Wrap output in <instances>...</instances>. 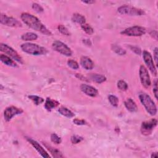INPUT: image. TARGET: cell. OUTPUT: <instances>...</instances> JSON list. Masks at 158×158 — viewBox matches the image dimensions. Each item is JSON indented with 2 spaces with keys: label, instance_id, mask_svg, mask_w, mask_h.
I'll use <instances>...</instances> for the list:
<instances>
[{
  "label": "cell",
  "instance_id": "cell-1",
  "mask_svg": "<svg viewBox=\"0 0 158 158\" xmlns=\"http://www.w3.org/2000/svg\"><path fill=\"white\" fill-rule=\"evenodd\" d=\"M20 19L22 22L28 27L36 31H38L45 35H52V33L35 15L27 12H23L21 14Z\"/></svg>",
  "mask_w": 158,
  "mask_h": 158
},
{
  "label": "cell",
  "instance_id": "cell-2",
  "mask_svg": "<svg viewBox=\"0 0 158 158\" xmlns=\"http://www.w3.org/2000/svg\"><path fill=\"white\" fill-rule=\"evenodd\" d=\"M138 97L147 112L152 116L155 115L157 114V107L151 98L144 92L139 93Z\"/></svg>",
  "mask_w": 158,
  "mask_h": 158
},
{
  "label": "cell",
  "instance_id": "cell-3",
  "mask_svg": "<svg viewBox=\"0 0 158 158\" xmlns=\"http://www.w3.org/2000/svg\"><path fill=\"white\" fill-rule=\"evenodd\" d=\"M20 48L24 52L33 56L44 55L48 52L45 48L31 43H23L21 44Z\"/></svg>",
  "mask_w": 158,
  "mask_h": 158
},
{
  "label": "cell",
  "instance_id": "cell-4",
  "mask_svg": "<svg viewBox=\"0 0 158 158\" xmlns=\"http://www.w3.org/2000/svg\"><path fill=\"white\" fill-rule=\"evenodd\" d=\"M117 11L121 14L131 16H141L145 15V12L143 9L128 5L120 6L117 9Z\"/></svg>",
  "mask_w": 158,
  "mask_h": 158
},
{
  "label": "cell",
  "instance_id": "cell-5",
  "mask_svg": "<svg viewBox=\"0 0 158 158\" xmlns=\"http://www.w3.org/2000/svg\"><path fill=\"white\" fill-rule=\"evenodd\" d=\"M146 28L141 26H133L125 28L120 32L121 35L128 36H141L146 33Z\"/></svg>",
  "mask_w": 158,
  "mask_h": 158
},
{
  "label": "cell",
  "instance_id": "cell-6",
  "mask_svg": "<svg viewBox=\"0 0 158 158\" xmlns=\"http://www.w3.org/2000/svg\"><path fill=\"white\" fill-rule=\"evenodd\" d=\"M52 48L54 51L59 52L64 56L69 57L71 56L72 54V51L71 49L65 43L60 41H54L52 44Z\"/></svg>",
  "mask_w": 158,
  "mask_h": 158
},
{
  "label": "cell",
  "instance_id": "cell-7",
  "mask_svg": "<svg viewBox=\"0 0 158 158\" xmlns=\"http://www.w3.org/2000/svg\"><path fill=\"white\" fill-rule=\"evenodd\" d=\"M0 49L2 52L7 54L9 56L12 57L14 60L22 64L23 63L22 57L18 54V52L15 49H14L10 46L4 43H1Z\"/></svg>",
  "mask_w": 158,
  "mask_h": 158
},
{
  "label": "cell",
  "instance_id": "cell-8",
  "mask_svg": "<svg viewBox=\"0 0 158 158\" xmlns=\"http://www.w3.org/2000/svg\"><path fill=\"white\" fill-rule=\"evenodd\" d=\"M139 79H140L141 85L145 88H148L151 84V78H150V76H149L148 69L143 65H141L139 67Z\"/></svg>",
  "mask_w": 158,
  "mask_h": 158
},
{
  "label": "cell",
  "instance_id": "cell-9",
  "mask_svg": "<svg viewBox=\"0 0 158 158\" xmlns=\"http://www.w3.org/2000/svg\"><path fill=\"white\" fill-rule=\"evenodd\" d=\"M143 58L147 67L154 76H157V69L154 65L152 57L149 52L144 50L143 52Z\"/></svg>",
  "mask_w": 158,
  "mask_h": 158
},
{
  "label": "cell",
  "instance_id": "cell-10",
  "mask_svg": "<svg viewBox=\"0 0 158 158\" xmlns=\"http://www.w3.org/2000/svg\"><path fill=\"white\" fill-rule=\"evenodd\" d=\"M23 110L15 106H9L4 111V118L6 122H9L14 116L22 114Z\"/></svg>",
  "mask_w": 158,
  "mask_h": 158
},
{
  "label": "cell",
  "instance_id": "cell-11",
  "mask_svg": "<svg viewBox=\"0 0 158 158\" xmlns=\"http://www.w3.org/2000/svg\"><path fill=\"white\" fill-rule=\"evenodd\" d=\"M157 124V120L156 118H152L149 121L142 122L141 125V131L142 134L144 135H150L153 129L156 127Z\"/></svg>",
  "mask_w": 158,
  "mask_h": 158
},
{
  "label": "cell",
  "instance_id": "cell-12",
  "mask_svg": "<svg viewBox=\"0 0 158 158\" xmlns=\"http://www.w3.org/2000/svg\"><path fill=\"white\" fill-rule=\"evenodd\" d=\"M1 23L12 27H21L22 23L16 19L12 17H8L6 14H1Z\"/></svg>",
  "mask_w": 158,
  "mask_h": 158
},
{
  "label": "cell",
  "instance_id": "cell-13",
  "mask_svg": "<svg viewBox=\"0 0 158 158\" xmlns=\"http://www.w3.org/2000/svg\"><path fill=\"white\" fill-rule=\"evenodd\" d=\"M26 139L43 157H51L49 156V154H48V153L46 152V151L36 141L33 139L31 138H26Z\"/></svg>",
  "mask_w": 158,
  "mask_h": 158
},
{
  "label": "cell",
  "instance_id": "cell-14",
  "mask_svg": "<svg viewBox=\"0 0 158 158\" xmlns=\"http://www.w3.org/2000/svg\"><path fill=\"white\" fill-rule=\"evenodd\" d=\"M80 88L83 93L90 97H96L98 94V91L92 86L86 84H81Z\"/></svg>",
  "mask_w": 158,
  "mask_h": 158
},
{
  "label": "cell",
  "instance_id": "cell-15",
  "mask_svg": "<svg viewBox=\"0 0 158 158\" xmlns=\"http://www.w3.org/2000/svg\"><path fill=\"white\" fill-rule=\"evenodd\" d=\"M80 64L86 70H92L94 67L93 60L87 56H82L80 59Z\"/></svg>",
  "mask_w": 158,
  "mask_h": 158
},
{
  "label": "cell",
  "instance_id": "cell-16",
  "mask_svg": "<svg viewBox=\"0 0 158 158\" xmlns=\"http://www.w3.org/2000/svg\"><path fill=\"white\" fill-rule=\"evenodd\" d=\"M59 105V102L56 100L52 99L50 98H47L44 102V108L48 111H51L53 109L57 107Z\"/></svg>",
  "mask_w": 158,
  "mask_h": 158
},
{
  "label": "cell",
  "instance_id": "cell-17",
  "mask_svg": "<svg viewBox=\"0 0 158 158\" xmlns=\"http://www.w3.org/2000/svg\"><path fill=\"white\" fill-rule=\"evenodd\" d=\"M124 105H125L126 109L131 112H136L138 110V107H137L135 102L131 98L127 99L124 101Z\"/></svg>",
  "mask_w": 158,
  "mask_h": 158
},
{
  "label": "cell",
  "instance_id": "cell-18",
  "mask_svg": "<svg viewBox=\"0 0 158 158\" xmlns=\"http://www.w3.org/2000/svg\"><path fill=\"white\" fill-rule=\"evenodd\" d=\"M44 145L46 147V148H47V149L50 152V153L51 154V155L53 157H56V158L59 157L60 158V157H64V156L62 155V154L61 153V152L59 150L53 148L52 146L46 143H44Z\"/></svg>",
  "mask_w": 158,
  "mask_h": 158
},
{
  "label": "cell",
  "instance_id": "cell-19",
  "mask_svg": "<svg viewBox=\"0 0 158 158\" xmlns=\"http://www.w3.org/2000/svg\"><path fill=\"white\" fill-rule=\"evenodd\" d=\"M0 59L2 63H4L5 65L7 66L12 67H17V65L16 64V63L12 59H11L9 56L5 54H1Z\"/></svg>",
  "mask_w": 158,
  "mask_h": 158
},
{
  "label": "cell",
  "instance_id": "cell-20",
  "mask_svg": "<svg viewBox=\"0 0 158 158\" xmlns=\"http://www.w3.org/2000/svg\"><path fill=\"white\" fill-rule=\"evenodd\" d=\"M89 77L92 81L99 84L102 83L106 80V77L105 76L98 73H90Z\"/></svg>",
  "mask_w": 158,
  "mask_h": 158
},
{
  "label": "cell",
  "instance_id": "cell-21",
  "mask_svg": "<svg viewBox=\"0 0 158 158\" xmlns=\"http://www.w3.org/2000/svg\"><path fill=\"white\" fill-rule=\"evenodd\" d=\"M72 20L73 22L80 24L81 25L85 23V22H86L85 17L83 15L78 13H75L73 14L72 17Z\"/></svg>",
  "mask_w": 158,
  "mask_h": 158
},
{
  "label": "cell",
  "instance_id": "cell-22",
  "mask_svg": "<svg viewBox=\"0 0 158 158\" xmlns=\"http://www.w3.org/2000/svg\"><path fill=\"white\" fill-rule=\"evenodd\" d=\"M58 112L63 116L66 117L67 118H72L73 117L75 116V114L69 109H67V107H65L64 106L60 107L58 109Z\"/></svg>",
  "mask_w": 158,
  "mask_h": 158
},
{
  "label": "cell",
  "instance_id": "cell-23",
  "mask_svg": "<svg viewBox=\"0 0 158 158\" xmlns=\"http://www.w3.org/2000/svg\"><path fill=\"white\" fill-rule=\"evenodd\" d=\"M21 38L23 41H34L38 38V35L33 32H27L22 35Z\"/></svg>",
  "mask_w": 158,
  "mask_h": 158
},
{
  "label": "cell",
  "instance_id": "cell-24",
  "mask_svg": "<svg viewBox=\"0 0 158 158\" xmlns=\"http://www.w3.org/2000/svg\"><path fill=\"white\" fill-rule=\"evenodd\" d=\"M28 97L36 106L42 104L44 101V99L43 98L38 96H36V95H29Z\"/></svg>",
  "mask_w": 158,
  "mask_h": 158
},
{
  "label": "cell",
  "instance_id": "cell-25",
  "mask_svg": "<svg viewBox=\"0 0 158 158\" xmlns=\"http://www.w3.org/2000/svg\"><path fill=\"white\" fill-rule=\"evenodd\" d=\"M112 49L116 54L120 56H123L126 54V51L117 44H112Z\"/></svg>",
  "mask_w": 158,
  "mask_h": 158
},
{
  "label": "cell",
  "instance_id": "cell-26",
  "mask_svg": "<svg viewBox=\"0 0 158 158\" xmlns=\"http://www.w3.org/2000/svg\"><path fill=\"white\" fill-rule=\"evenodd\" d=\"M81 27L82 30L88 35H92L94 33L93 28L88 23H84L83 25H81Z\"/></svg>",
  "mask_w": 158,
  "mask_h": 158
},
{
  "label": "cell",
  "instance_id": "cell-27",
  "mask_svg": "<svg viewBox=\"0 0 158 158\" xmlns=\"http://www.w3.org/2000/svg\"><path fill=\"white\" fill-rule=\"evenodd\" d=\"M108 99L110 104L114 107H117L118 104V99L117 96L110 94L108 96Z\"/></svg>",
  "mask_w": 158,
  "mask_h": 158
},
{
  "label": "cell",
  "instance_id": "cell-28",
  "mask_svg": "<svg viewBox=\"0 0 158 158\" xmlns=\"http://www.w3.org/2000/svg\"><path fill=\"white\" fill-rule=\"evenodd\" d=\"M117 87L120 90L125 91L128 89V85L124 80H120L117 82Z\"/></svg>",
  "mask_w": 158,
  "mask_h": 158
},
{
  "label": "cell",
  "instance_id": "cell-29",
  "mask_svg": "<svg viewBox=\"0 0 158 158\" xmlns=\"http://www.w3.org/2000/svg\"><path fill=\"white\" fill-rule=\"evenodd\" d=\"M51 140L52 143H54L56 144H60L62 141L61 138L56 133H52L51 135Z\"/></svg>",
  "mask_w": 158,
  "mask_h": 158
},
{
  "label": "cell",
  "instance_id": "cell-30",
  "mask_svg": "<svg viewBox=\"0 0 158 158\" xmlns=\"http://www.w3.org/2000/svg\"><path fill=\"white\" fill-rule=\"evenodd\" d=\"M58 30L59 31L62 33V35H66V36H69L70 35V32L68 30V29L65 27L63 25H59L58 26Z\"/></svg>",
  "mask_w": 158,
  "mask_h": 158
},
{
  "label": "cell",
  "instance_id": "cell-31",
  "mask_svg": "<svg viewBox=\"0 0 158 158\" xmlns=\"http://www.w3.org/2000/svg\"><path fill=\"white\" fill-rule=\"evenodd\" d=\"M67 64L70 68H72V69H74V70H77L79 68V65H78V62L72 59H69L67 61Z\"/></svg>",
  "mask_w": 158,
  "mask_h": 158
},
{
  "label": "cell",
  "instance_id": "cell-32",
  "mask_svg": "<svg viewBox=\"0 0 158 158\" xmlns=\"http://www.w3.org/2000/svg\"><path fill=\"white\" fill-rule=\"evenodd\" d=\"M83 139V138L81 136H80L78 135H73L70 138L71 142L73 144H78V143H80Z\"/></svg>",
  "mask_w": 158,
  "mask_h": 158
},
{
  "label": "cell",
  "instance_id": "cell-33",
  "mask_svg": "<svg viewBox=\"0 0 158 158\" xmlns=\"http://www.w3.org/2000/svg\"><path fill=\"white\" fill-rule=\"evenodd\" d=\"M32 8H33V9L35 12H38V13L43 12V10H44L43 8L40 4H38V3H36V2L33 3V4H32Z\"/></svg>",
  "mask_w": 158,
  "mask_h": 158
},
{
  "label": "cell",
  "instance_id": "cell-34",
  "mask_svg": "<svg viewBox=\"0 0 158 158\" xmlns=\"http://www.w3.org/2000/svg\"><path fill=\"white\" fill-rule=\"evenodd\" d=\"M153 93L154 94V96L156 99H157V79H155L153 81Z\"/></svg>",
  "mask_w": 158,
  "mask_h": 158
},
{
  "label": "cell",
  "instance_id": "cell-35",
  "mask_svg": "<svg viewBox=\"0 0 158 158\" xmlns=\"http://www.w3.org/2000/svg\"><path fill=\"white\" fill-rule=\"evenodd\" d=\"M73 122L77 125H86V122L83 119H78V118H75L73 120Z\"/></svg>",
  "mask_w": 158,
  "mask_h": 158
},
{
  "label": "cell",
  "instance_id": "cell-36",
  "mask_svg": "<svg viewBox=\"0 0 158 158\" xmlns=\"http://www.w3.org/2000/svg\"><path fill=\"white\" fill-rule=\"evenodd\" d=\"M129 47H130V49L132 51H133L135 53H136V54L139 55L141 54V49H140V48H138L136 46H130Z\"/></svg>",
  "mask_w": 158,
  "mask_h": 158
},
{
  "label": "cell",
  "instance_id": "cell-37",
  "mask_svg": "<svg viewBox=\"0 0 158 158\" xmlns=\"http://www.w3.org/2000/svg\"><path fill=\"white\" fill-rule=\"evenodd\" d=\"M154 60H155V62H156V66H157V54H158V51H157V48H155V49H154Z\"/></svg>",
  "mask_w": 158,
  "mask_h": 158
},
{
  "label": "cell",
  "instance_id": "cell-38",
  "mask_svg": "<svg viewBox=\"0 0 158 158\" xmlns=\"http://www.w3.org/2000/svg\"><path fill=\"white\" fill-rule=\"evenodd\" d=\"M75 77H76L77 78L80 79V80H83V81H89L88 80H87V78H86L85 77H84L83 75H82L80 74V73H76Z\"/></svg>",
  "mask_w": 158,
  "mask_h": 158
},
{
  "label": "cell",
  "instance_id": "cell-39",
  "mask_svg": "<svg viewBox=\"0 0 158 158\" xmlns=\"http://www.w3.org/2000/svg\"><path fill=\"white\" fill-rule=\"evenodd\" d=\"M83 43H84V44H85L87 46H91L92 44L91 41L89 39H83Z\"/></svg>",
  "mask_w": 158,
  "mask_h": 158
},
{
  "label": "cell",
  "instance_id": "cell-40",
  "mask_svg": "<svg viewBox=\"0 0 158 158\" xmlns=\"http://www.w3.org/2000/svg\"><path fill=\"white\" fill-rule=\"evenodd\" d=\"M83 3H85V4H93L94 2V1H82Z\"/></svg>",
  "mask_w": 158,
  "mask_h": 158
},
{
  "label": "cell",
  "instance_id": "cell-41",
  "mask_svg": "<svg viewBox=\"0 0 158 158\" xmlns=\"http://www.w3.org/2000/svg\"><path fill=\"white\" fill-rule=\"evenodd\" d=\"M157 157V153L156 152H152L151 156V157Z\"/></svg>",
  "mask_w": 158,
  "mask_h": 158
}]
</instances>
